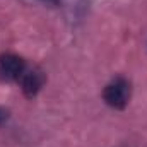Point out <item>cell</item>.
Here are the masks:
<instances>
[{
	"mask_svg": "<svg viewBox=\"0 0 147 147\" xmlns=\"http://www.w3.org/2000/svg\"><path fill=\"white\" fill-rule=\"evenodd\" d=\"M103 99L111 108L123 110L128 105V99H130V84H128V80L123 79V77L113 79L103 91Z\"/></svg>",
	"mask_w": 147,
	"mask_h": 147,
	"instance_id": "6da1fadb",
	"label": "cell"
},
{
	"mask_svg": "<svg viewBox=\"0 0 147 147\" xmlns=\"http://www.w3.org/2000/svg\"><path fill=\"white\" fill-rule=\"evenodd\" d=\"M26 72L24 60L16 53L0 55V79L3 80H19Z\"/></svg>",
	"mask_w": 147,
	"mask_h": 147,
	"instance_id": "7a4b0ae2",
	"label": "cell"
},
{
	"mask_svg": "<svg viewBox=\"0 0 147 147\" xmlns=\"http://www.w3.org/2000/svg\"><path fill=\"white\" fill-rule=\"evenodd\" d=\"M43 84H45V77L36 69H33V70L26 69V72L21 77V89L28 98H34L39 92V89L43 87Z\"/></svg>",
	"mask_w": 147,
	"mask_h": 147,
	"instance_id": "3957f363",
	"label": "cell"
},
{
	"mask_svg": "<svg viewBox=\"0 0 147 147\" xmlns=\"http://www.w3.org/2000/svg\"><path fill=\"white\" fill-rule=\"evenodd\" d=\"M7 120H9V110L0 106V125H3Z\"/></svg>",
	"mask_w": 147,
	"mask_h": 147,
	"instance_id": "277c9868",
	"label": "cell"
},
{
	"mask_svg": "<svg viewBox=\"0 0 147 147\" xmlns=\"http://www.w3.org/2000/svg\"><path fill=\"white\" fill-rule=\"evenodd\" d=\"M46 2H51V3H57L58 0H46Z\"/></svg>",
	"mask_w": 147,
	"mask_h": 147,
	"instance_id": "5b68a950",
	"label": "cell"
}]
</instances>
